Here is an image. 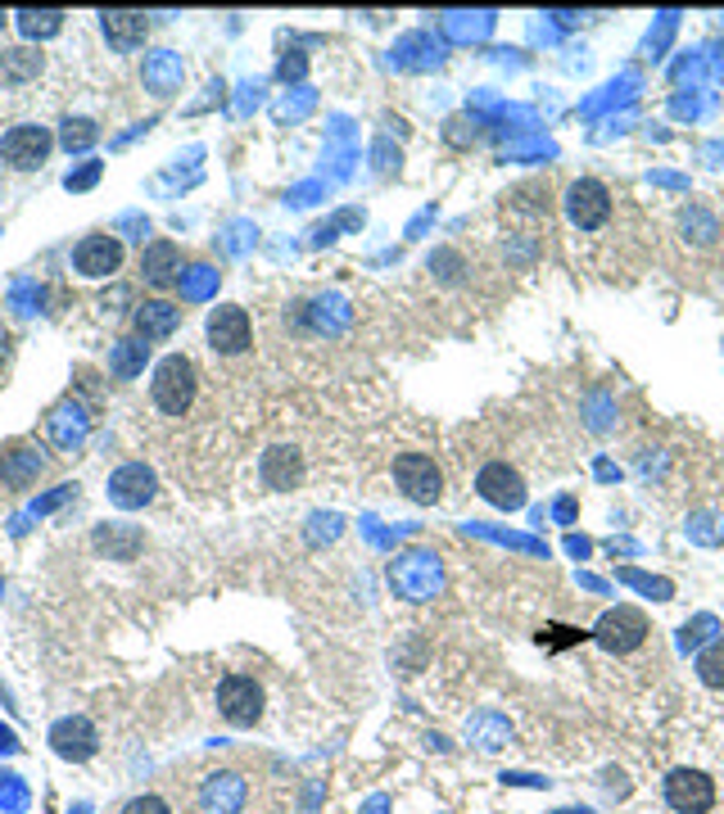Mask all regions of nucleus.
<instances>
[{
	"label": "nucleus",
	"instance_id": "7c9ffc66",
	"mask_svg": "<svg viewBox=\"0 0 724 814\" xmlns=\"http://www.w3.org/2000/svg\"><path fill=\"white\" fill-rule=\"evenodd\" d=\"M10 362H14V335H10V326H0V376L10 371Z\"/></svg>",
	"mask_w": 724,
	"mask_h": 814
},
{
	"label": "nucleus",
	"instance_id": "473e14b6",
	"mask_svg": "<svg viewBox=\"0 0 724 814\" xmlns=\"http://www.w3.org/2000/svg\"><path fill=\"white\" fill-rule=\"evenodd\" d=\"M558 814H593V810H558Z\"/></svg>",
	"mask_w": 724,
	"mask_h": 814
},
{
	"label": "nucleus",
	"instance_id": "c85d7f7f",
	"mask_svg": "<svg viewBox=\"0 0 724 814\" xmlns=\"http://www.w3.org/2000/svg\"><path fill=\"white\" fill-rule=\"evenodd\" d=\"M118 814H177V810H173V801H168V796H159V792H145V796H132V801H127Z\"/></svg>",
	"mask_w": 724,
	"mask_h": 814
},
{
	"label": "nucleus",
	"instance_id": "ddd939ff",
	"mask_svg": "<svg viewBox=\"0 0 724 814\" xmlns=\"http://www.w3.org/2000/svg\"><path fill=\"white\" fill-rule=\"evenodd\" d=\"M476 489H480V498L485 502H494L498 511H517V507H526V480L517 476L507 462H489L480 476H476Z\"/></svg>",
	"mask_w": 724,
	"mask_h": 814
},
{
	"label": "nucleus",
	"instance_id": "f257e3e1",
	"mask_svg": "<svg viewBox=\"0 0 724 814\" xmlns=\"http://www.w3.org/2000/svg\"><path fill=\"white\" fill-rule=\"evenodd\" d=\"M195 394H199V367L186 358V354H168L154 376H150V399L163 416L182 421L191 408H195Z\"/></svg>",
	"mask_w": 724,
	"mask_h": 814
},
{
	"label": "nucleus",
	"instance_id": "72a5a7b5",
	"mask_svg": "<svg viewBox=\"0 0 724 814\" xmlns=\"http://www.w3.org/2000/svg\"><path fill=\"white\" fill-rule=\"evenodd\" d=\"M0 28H6V14H0Z\"/></svg>",
	"mask_w": 724,
	"mask_h": 814
},
{
	"label": "nucleus",
	"instance_id": "6ab92c4d",
	"mask_svg": "<svg viewBox=\"0 0 724 814\" xmlns=\"http://www.w3.org/2000/svg\"><path fill=\"white\" fill-rule=\"evenodd\" d=\"M182 326V308L177 304H168V299H145V304L137 308V335L145 339H163V335H173Z\"/></svg>",
	"mask_w": 724,
	"mask_h": 814
},
{
	"label": "nucleus",
	"instance_id": "4be33fe9",
	"mask_svg": "<svg viewBox=\"0 0 724 814\" xmlns=\"http://www.w3.org/2000/svg\"><path fill=\"white\" fill-rule=\"evenodd\" d=\"M145 82H150V91H154L159 100H168V96L182 87V59H177L173 51H154V55L145 59Z\"/></svg>",
	"mask_w": 724,
	"mask_h": 814
},
{
	"label": "nucleus",
	"instance_id": "5701e85b",
	"mask_svg": "<svg viewBox=\"0 0 724 814\" xmlns=\"http://www.w3.org/2000/svg\"><path fill=\"white\" fill-rule=\"evenodd\" d=\"M679 231H684V240H693V245H715V236H720V218L711 208H702V204H689L684 213H679Z\"/></svg>",
	"mask_w": 724,
	"mask_h": 814
},
{
	"label": "nucleus",
	"instance_id": "a211bd4d",
	"mask_svg": "<svg viewBox=\"0 0 724 814\" xmlns=\"http://www.w3.org/2000/svg\"><path fill=\"white\" fill-rule=\"evenodd\" d=\"M259 476H263V485H268V489H277V493H281V489H294V485H300L304 462H300V453H294V448L277 444V448H268V453H263Z\"/></svg>",
	"mask_w": 724,
	"mask_h": 814
},
{
	"label": "nucleus",
	"instance_id": "9b49d317",
	"mask_svg": "<svg viewBox=\"0 0 724 814\" xmlns=\"http://www.w3.org/2000/svg\"><path fill=\"white\" fill-rule=\"evenodd\" d=\"M666 801L679 814H706L715 805V783L702 774V769H670L666 779Z\"/></svg>",
	"mask_w": 724,
	"mask_h": 814
},
{
	"label": "nucleus",
	"instance_id": "f03ea898",
	"mask_svg": "<svg viewBox=\"0 0 724 814\" xmlns=\"http://www.w3.org/2000/svg\"><path fill=\"white\" fill-rule=\"evenodd\" d=\"M253 801V783L240 769H208V774L195 783V810L199 814H245Z\"/></svg>",
	"mask_w": 724,
	"mask_h": 814
},
{
	"label": "nucleus",
	"instance_id": "f3484780",
	"mask_svg": "<svg viewBox=\"0 0 724 814\" xmlns=\"http://www.w3.org/2000/svg\"><path fill=\"white\" fill-rule=\"evenodd\" d=\"M141 276H145V285L168 290V285L182 276V249H177L173 240H154V245L141 253Z\"/></svg>",
	"mask_w": 724,
	"mask_h": 814
},
{
	"label": "nucleus",
	"instance_id": "6e6552de",
	"mask_svg": "<svg viewBox=\"0 0 724 814\" xmlns=\"http://www.w3.org/2000/svg\"><path fill=\"white\" fill-rule=\"evenodd\" d=\"M122 259H127V249H122V240L109 236V231H96V236H87V240H77V249H73V268H77V276H87V281L114 276V272L122 268Z\"/></svg>",
	"mask_w": 724,
	"mask_h": 814
},
{
	"label": "nucleus",
	"instance_id": "a878e982",
	"mask_svg": "<svg viewBox=\"0 0 724 814\" xmlns=\"http://www.w3.org/2000/svg\"><path fill=\"white\" fill-rule=\"evenodd\" d=\"M100 141V127L91 118H64V132H60V145L73 154V150H87Z\"/></svg>",
	"mask_w": 724,
	"mask_h": 814
},
{
	"label": "nucleus",
	"instance_id": "423d86ee",
	"mask_svg": "<svg viewBox=\"0 0 724 814\" xmlns=\"http://www.w3.org/2000/svg\"><path fill=\"white\" fill-rule=\"evenodd\" d=\"M55 150V132L41 122H19L10 127L6 137H0V159H6L10 167H19V173H32V167H41L51 159Z\"/></svg>",
	"mask_w": 724,
	"mask_h": 814
},
{
	"label": "nucleus",
	"instance_id": "20e7f679",
	"mask_svg": "<svg viewBox=\"0 0 724 814\" xmlns=\"http://www.w3.org/2000/svg\"><path fill=\"white\" fill-rule=\"evenodd\" d=\"M395 485L403 489L408 502L431 507V502L444 498V470H440L435 457H425V453H399L395 457Z\"/></svg>",
	"mask_w": 724,
	"mask_h": 814
},
{
	"label": "nucleus",
	"instance_id": "2f4dec72",
	"mask_svg": "<svg viewBox=\"0 0 724 814\" xmlns=\"http://www.w3.org/2000/svg\"><path fill=\"white\" fill-rule=\"evenodd\" d=\"M96 177H100V163H87V167H82V173H77V177L68 173V191H87V186H91Z\"/></svg>",
	"mask_w": 724,
	"mask_h": 814
},
{
	"label": "nucleus",
	"instance_id": "393cba45",
	"mask_svg": "<svg viewBox=\"0 0 724 814\" xmlns=\"http://www.w3.org/2000/svg\"><path fill=\"white\" fill-rule=\"evenodd\" d=\"M507 208L512 213H534V218H548V182H526V186H517L512 195H507Z\"/></svg>",
	"mask_w": 724,
	"mask_h": 814
},
{
	"label": "nucleus",
	"instance_id": "7ed1b4c3",
	"mask_svg": "<svg viewBox=\"0 0 724 814\" xmlns=\"http://www.w3.org/2000/svg\"><path fill=\"white\" fill-rule=\"evenodd\" d=\"M390 584L408 603H431V597L444 588V566L435 552H403L390 566Z\"/></svg>",
	"mask_w": 724,
	"mask_h": 814
},
{
	"label": "nucleus",
	"instance_id": "dca6fc26",
	"mask_svg": "<svg viewBox=\"0 0 724 814\" xmlns=\"http://www.w3.org/2000/svg\"><path fill=\"white\" fill-rule=\"evenodd\" d=\"M100 28H105V41L114 51H137V46H145V36H150V19L141 10H105Z\"/></svg>",
	"mask_w": 724,
	"mask_h": 814
},
{
	"label": "nucleus",
	"instance_id": "1a4fd4ad",
	"mask_svg": "<svg viewBox=\"0 0 724 814\" xmlns=\"http://www.w3.org/2000/svg\"><path fill=\"white\" fill-rule=\"evenodd\" d=\"M249 339H253V326H249V313L240 304H218L208 313V345H213V354L240 358L249 349Z\"/></svg>",
	"mask_w": 724,
	"mask_h": 814
},
{
	"label": "nucleus",
	"instance_id": "0eeeda50",
	"mask_svg": "<svg viewBox=\"0 0 724 814\" xmlns=\"http://www.w3.org/2000/svg\"><path fill=\"white\" fill-rule=\"evenodd\" d=\"M218 710H223V719L236 724V728L259 724V719H263V688H259V683H253L249 674H227L223 688H218Z\"/></svg>",
	"mask_w": 724,
	"mask_h": 814
},
{
	"label": "nucleus",
	"instance_id": "b1692460",
	"mask_svg": "<svg viewBox=\"0 0 724 814\" xmlns=\"http://www.w3.org/2000/svg\"><path fill=\"white\" fill-rule=\"evenodd\" d=\"M145 358H150V345L137 335V339H122V345H114V354H109V371L118 376V380H132L137 371H145Z\"/></svg>",
	"mask_w": 724,
	"mask_h": 814
},
{
	"label": "nucleus",
	"instance_id": "9d476101",
	"mask_svg": "<svg viewBox=\"0 0 724 814\" xmlns=\"http://www.w3.org/2000/svg\"><path fill=\"white\" fill-rule=\"evenodd\" d=\"M644 638H648V620H644V611H634V607L607 611V616L598 620V629H593V642H598V648H607V652H616V656L634 652Z\"/></svg>",
	"mask_w": 724,
	"mask_h": 814
},
{
	"label": "nucleus",
	"instance_id": "4468645a",
	"mask_svg": "<svg viewBox=\"0 0 724 814\" xmlns=\"http://www.w3.org/2000/svg\"><path fill=\"white\" fill-rule=\"evenodd\" d=\"M41 470H46V457H41L36 444H10V448H0V485H6V489H14V493L32 489Z\"/></svg>",
	"mask_w": 724,
	"mask_h": 814
},
{
	"label": "nucleus",
	"instance_id": "c756f323",
	"mask_svg": "<svg viewBox=\"0 0 724 814\" xmlns=\"http://www.w3.org/2000/svg\"><path fill=\"white\" fill-rule=\"evenodd\" d=\"M96 543H100V547H109V552H118V556H132V552H137V543H141V534H137V530H127V534L100 530V534H96Z\"/></svg>",
	"mask_w": 724,
	"mask_h": 814
},
{
	"label": "nucleus",
	"instance_id": "aec40b11",
	"mask_svg": "<svg viewBox=\"0 0 724 814\" xmlns=\"http://www.w3.org/2000/svg\"><path fill=\"white\" fill-rule=\"evenodd\" d=\"M46 431H51V439H55L60 448H77L82 439H87V431H91V416L82 412L77 403H64V408H55V412H51Z\"/></svg>",
	"mask_w": 724,
	"mask_h": 814
},
{
	"label": "nucleus",
	"instance_id": "39448f33",
	"mask_svg": "<svg viewBox=\"0 0 724 814\" xmlns=\"http://www.w3.org/2000/svg\"><path fill=\"white\" fill-rule=\"evenodd\" d=\"M566 218L575 231H603L612 223V191L598 177H580L566 186Z\"/></svg>",
	"mask_w": 724,
	"mask_h": 814
},
{
	"label": "nucleus",
	"instance_id": "bb28decb",
	"mask_svg": "<svg viewBox=\"0 0 724 814\" xmlns=\"http://www.w3.org/2000/svg\"><path fill=\"white\" fill-rule=\"evenodd\" d=\"M64 28V14L60 10H23L19 14V32L23 36H55Z\"/></svg>",
	"mask_w": 724,
	"mask_h": 814
},
{
	"label": "nucleus",
	"instance_id": "cd10ccee",
	"mask_svg": "<svg viewBox=\"0 0 724 814\" xmlns=\"http://www.w3.org/2000/svg\"><path fill=\"white\" fill-rule=\"evenodd\" d=\"M698 679L706 688H724V638H715L711 648L698 656Z\"/></svg>",
	"mask_w": 724,
	"mask_h": 814
},
{
	"label": "nucleus",
	"instance_id": "2eb2a0df",
	"mask_svg": "<svg viewBox=\"0 0 724 814\" xmlns=\"http://www.w3.org/2000/svg\"><path fill=\"white\" fill-rule=\"evenodd\" d=\"M51 747L64 760H91L96 747H100V738H96V728H91L87 715H68V719H60L51 728Z\"/></svg>",
	"mask_w": 724,
	"mask_h": 814
},
{
	"label": "nucleus",
	"instance_id": "412c9836",
	"mask_svg": "<svg viewBox=\"0 0 724 814\" xmlns=\"http://www.w3.org/2000/svg\"><path fill=\"white\" fill-rule=\"evenodd\" d=\"M41 68H46V59H41L36 51H28V46L0 51V87H28V82L41 77Z\"/></svg>",
	"mask_w": 724,
	"mask_h": 814
},
{
	"label": "nucleus",
	"instance_id": "f8f14e48",
	"mask_svg": "<svg viewBox=\"0 0 724 814\" xmlns=\"http://www.w3.org/2000/svg\"><path fill=\"white\" fill-rule=\"evenodd\" d=\"M154 489H159V480H154V470L145 462H127L109 476V502L122 507V511L145 507L154 498Z\"/></svg>",
	"mask_w": 724,
	"mask_h": 814
}]
</instances>
